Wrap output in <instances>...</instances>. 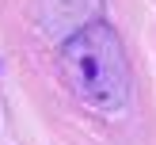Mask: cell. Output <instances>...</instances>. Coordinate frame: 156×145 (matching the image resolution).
I'll return each mask as SVG.
<instances>
[{
    "instance_id": "cell-1",
    "label": "cell",
    "mask_w": 156,
    "mask_h": 145,
    "mask_svg": "<svg viewBox=\"0 0 156 145\" xmlns=\"http://www.w3.org/2000/svg\"><path fill=\"white\" fill-rule=\"evenodd\" d=\"M61 73H65L69 92L80 99V107L95 114L118 118L133 99L126 46L114 34V27L103 19L88 23L84 31L61 42Z\"/></svg>"
},
{
    "instance_id": "cell-2",
    "label": "cell",
    "mask_w": 156,
    "mask_h": 145,
    "mask_svg": "<svg viewBox=\"0 0 156 145\" xmlns=\"http://www.w3.org/2000/svg\"><path fill=\"white\" fill-rule=\"evenodd\" d=\"M34 15H38V27L50 38L65 42L99 19V0H34Z\"/></svg>"
}]
</instances>
